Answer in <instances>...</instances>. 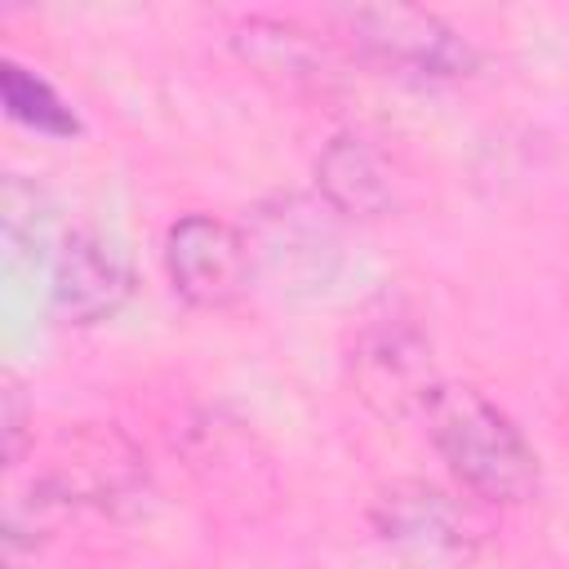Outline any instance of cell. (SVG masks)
I'll use <instances>...</instances> for the list:
<instances>
[{
  "label": "cell",
  "mask_w": 569,
  "mask_h": 569,
  "mask_svg": "<svg viewBox=\"0 0 569 569\" xmlns=\"http://www.w3.org/2000/svg\"><path fill=\"white\" fill-rule=\"evenodd\" d=\"M27 422H31V413H27L22 387L9 378L4 391H0V440H4V462H9V467H18V458H22L27 440H31Z\"/></svg>",
  "instance_id": "cell-11"
},
{
  "label": "cell",
  "mask_w": 569,
  "mask_h": 569,
  "mask_svg": "<svg viewBox=\"0 0 569 569\" xmlns=\"http://www.w3.org/2000/svg\"><path fill=\"white\" fill-rule=\"evenodd\" d=\"M133 293L129 253L102 231H71L53 262V311L71 325H98Z\"/></svg>",
  "instance_id": "cell-6"
},
{
  "label": "cell",
  "mask_w": 569,
  "mask_h": 569,
  "mask_svg": "<svg viewBox=\"0 0 569 569\" xmlns=\"http://www.w3.org/2000/svg\"><path fill=\"white\" fill-rule=\"evenodd\" d=\"M369 520L382 542L418 556H467L480 538L476 511L427 480H396L378 489Z\"/></svg>",
  "instance_id": "cell-5"
},
{
  "label": "cell",
  "mask_w": 569,
  "mask_h": 569,
  "mask_svg": "<svg viewBox=\"0 0 569 569\" xmlns=\"http://www.w3.org/2000/svg\"><path fill=\"white\" fill-rule=\"evenodd\" d=\"M240 62L293 93H325L338 80V67L329 58V49L302 31L298 22H280V18H244L231 36Z\"/></svg>",
  "instance_id": "cell-7"
},
{
  "label": "cell",
  "mask_w": 569,
  "mask_h": 569,
  "mask_svg": "<svg viewBox=\"0 0 569 569\" xmlns=\"http://www.w3.org/2000/svg\"><path fill=\"white\" fill-rule=\"evenodd\" d=\"M351 382L360 400L382 418H422L440 378L431 365V342L413 320H373L351 342Z\"/></svg>",
  "instance_id": "cell-3"
},
{
  "label": "cell",
  "mask_w": 569,
  "mask_h": 569,
  "mask_svg": "<svg viewBox=\"0 0 569 569\" xmlns=\"http://www.w3.org/2000/svg\"><path fill=\"white\" fill-rule=\"evenodd\" d=\"M427 436L449 471L489 502H525L538 493V453L520 427L476 387L440 382L422 409Z\"/></svg>",
  "instance_id": "cell-1"
},
{
  "label": "cell",
  "mask_w": 569,
  "mask_h": 569,
  "mask_svg": "<svg viewBox=\"0 0 569 569\" xmlns=\"http://www.w3.org/2000/svg\"><path fill=\"white\" fill-rule=\"evenodd\" d=\"M333 22L369 62L400 76L453 80L476 67V49L440 13L418 4H356L338 9Z\"/></svg>",
  "instance_id": "cell-2"
},
{
  "label": "cell",
  "mask_w": 569,
  "mask_h": 569,
  "mask_svg": "<svg viewBox=\"0 0 569 569\" xmlns=\"http://www.w3.org/2000/svg\"><path fill=\"white\" fill-rule=\"evenodd\" d=\"M142 485V462L120 436L84 431L67 462H58L49 476L36 480V493L44 507H76V502H116L129 498Z\"/></svg>",
  "instance_id": "cell-8"
},
{
  "label": "cell",
  "mask_w": 569,
  "mask_h": 569,
  "mask_svg": "<svg viewBox=\"0 0 569 569\" xmlns=\"http://www.w3.org/2000/svg\"><path fill=\"white\" fill-rule=\"evenodd\" d=\"M316 187L347 218H382L396 204L391 160L365 133H338L325 142L316 160Z\"/></svg>",
  "instance_id": "cell-9"
},
{
  "label": "cell",
  "mask_w": 569,
  "mask_h": 569,
  "mask_svg": "<svg viewBox=\"0 0 569 569\" xmlns=\"http://www.w3.org/2000/svg\"><path fill=\"white\" fill-rule=\"evenodd\" d=\"M0 93H4V111L18 124L49 133V138H76L80 133V116L71 111V102L49 80H40L36 71H27L18 62L0 67Z\"/></svg>",
  "instance_id": "cell-10"
},
{
  "label": "cell",
  "mask_w": 569,
  "mask_h": 569,
  "mask_svg": "<svg viewBox=\"0 0 569 569\" xmlns=\"http://www.w3.org/2000/svg\"><path fill=\"white\" fill-rule=\"evenodd\" d=\"M164 267L191 307H227L249 289V244L213 213H182L169 227Z\"/></svg>",
  "instance_id": "cell-4"
}]
</instances>
